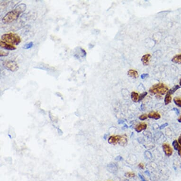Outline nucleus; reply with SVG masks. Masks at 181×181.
I'll use <instances>...</instances> for the list:
<instances>
[{"mask_svg": "<svg viewBox=\"0 0 181 181\" xmlns=\"http://www.w3.org/2000/svg\"><path fill=\"white\" fill-rule=\"evenodd\" d=\"M26 9V5L22 3L18 5L14 9L8 12L2 18L4 23H9L16 20L19 15L23 12Z\"/></svg>", "mask_w": 181, "mask_h": 181, "instance_id": "f257e3e1", "label": "nucleus"}, {"mask_svg": "<svg viewBox=\"0 0 181 181\" xmlns=\"http://www.w3.org/2000/svg\"><path fill=\"white\" fill-rule=\"evenodd\" d=\"M1 40L12 45H18L21 42V39L18 35L13 33H9L2 35Z\"/></svg>", "mask_w": 181, "mask_h": 181, "instance_id": "f03ea898", "label": "nucleus"}, {"mask_svg": "<svg viewBox=\"0 0 181 181\" xmlns=\"http://www.w3.org/2000/svg\"><path fill=\"white\" fill-rule=\"evenodd\" d=\"M168 90V88L166 85L163 83H158L152 86L149 89V91L153 94L164 95Z\"/></svg>", "mask_w": 181, "mask_h": 181, "instance_id": "7ed1b4c3", "label": "nucleus"}, {"mask_svg": "<svg viewBox=\"0 0 181 181\" xmlns=\"http://www.w3.org/2000/svg\"><path fill=\"white\" fill-rule=\"evenodd\" d=\"M3 65L5 69L11 72H16L18 69V64L12 60H9L5 61L3 63Z\"/></svg>", "mask_w": 181, "mask_h": 181, "instance_id": "20e7f679", "label": "nucleus"}, {"mask_svg": "<svg viewBox=\"0 0 181 181\" xmlns=\"http://www.w3.org/2000/svg\"><path fill=\"white\" fill-rule=\"evenodd\" d=\"M163 151L165 154L168 156H171L172 154V149L167 143H164L162 145Z\"/></svg>", "mask_w": 181, "mask_h": 181, "instance_id": "39448f33", "label": "nucleus"}, {"mask_svg": "<svg viewBox=\"0 0 181 181\" xmlns=\"http://www.w3.org/2000/svg\"><path fill=\"white\" fill-rule=\"evenodd\" d=\"M121 136L116 135V136H111L108 139V143L110 144L115 145L118 143Z\"/></svg>", "mask_w": 181, "mask_h": 181, "instance_id": "423d86ee", "label": "nucleus"}, {"mask_svg": "<svg viewBox=\"0 0 181 181\" xmlns=\"http://www.w3.org/2000/svg\"><path fill=\"white\" fill-rule=\"evenodd\" d=\"M0 46L1 47L9 50H14L16 49L14 45L7 43L1 40L0 41Z\"/></svg>", "mask_w": 181, "mask_h": 181, "instance_id": "0eeeda50", "label": "nucleus"}, {"mask_svg": "<svg viewBox=\"0 0 181 181\" xmlns=\"http://www.w3.org/2000/svg\"><path fill=\"white\" fill-rule=\"evenodd\" d=\"M147 128V124L145 123H140L138 124L135 127V130L139 133L143 130L146 129Z\"/></svg>", "mask_w": 181, "mask_h": 181, "instance_id": "6e6552de", "label": "nucleus"}, {"mask_svg": "<svg viewBox=\"0 0 181 181\" xmlns=\"http://www.w3.org/2000/svg\"><path fill=\"white\" fill-rule=\"evenodd\" d=\"M148 117L150 118L154 119L155 120L159 119L161 118V115L157 112L152 111L150 112L147 115Z\"/></svg>", "mask_w": 181, "mask_h": 181, "instance_id": "1a4fd4ad", "label": "nucleus"}, {"mask_svg": "<svg viewBox=\"0 0 181 181\" xmlns=\"http://www.w3.org/2000/svg\"><path fill=\"white\" fill-rule=\"evenodd\" d=\"M150 57H151V55L149 54H147L144 55L141 58V61L143 64L145 65H148L149 64Z\"/></svg>", "mask_w": 181, "mask_h": 181, "instance_id": "9d476101", "label": "nucleus"}, {"mask_svg": "<svg viewBox=\"0 0 181 181\" xmlns=\"http://www.w3.org/2000/svg\"><path fill=\"white\" fill-rule=\"evenodd\" d=\"M118 144L122 146H125L127 144V136L126 135H122L121 136V138L118 142Z\"/></svg>", "mask_w": 181, "mask_h": 181, "instance_id": "9b49d317", "label": "nucleus"}, {"mask_svg": "<svg viewBox=\"0 0 181 181\" xmlns=\"http://www.w3.org/2000/svg\"><path fill=\"white\" fill-rule=\"evenodd\" d=\"M127 74L129 76L134 78H137L138 77V72L136 70L133 69H130L128 70L127 72Z\"/></svg>", "mask_w": 181, "mask_h": 181, "instance_id": "f8f14e48", "label": "nucleus"}, {"mask_svg": "<svg viewBox=\"0 0 181 181\" xmlns=\"http://www.w3.org/2000/svg\"><path fill=\"white\" fill-rule=\"evenodd\" d=\"M172 61L175 63H181V54L175 55L172 58Z\"/></svg>", "mask_w": 181, "mask_h": 181, "instance_id": "ddd939ff", "label": "nucleus"}, {"mask_svg": "<svg viewBox=\"0 0 181 181\" xmlns=\"http://www.w3.org/2000/svg\"><path fill=\"white\" fill-rule=\"evenodd\" d=\"M131 97L132 100L135 102H136L138 101V99H139V95L135 91H133L131 93Z\"/></svg>", "mask_w": 181, "mask_h": 181, "instance_id": "4468645a", "label": "nucleus"}, {"mask_svg": "<svg viewBox=\"0 0 181 181\" xmlns=\"http://www.w3.org/2000/svg\"><path fill=\"white\" fill-rule=\"evenodd\" d=\"M171 100H172L171 95L167 93L166 95H165L164 100L165 105H168V104H169L171 102Z\"/></svg>", "mask_w": 181, "mask_h": 181, "instance_id": "2eb2a0df", "label": "nucleus"}, {"mask_svg": "<svg viewBox=\"0 0 181 181\" xmlns=\"http://www.w3.org/2000/svg\"><path fill=\"white\" fill-rule=\"evenodd\" d=\"M180 88V87L179 85H175L170 90H168V91H167V93L170 94V95H172L173 93H174L177 90H178Z\"/></svg>", "mask_w": 181, "mask_h": 181, "instance_id": "dca6fc26", "label": "nucleus"}, {"mask_svg": "<svg viewBox=\"0 0 181 181\" xmlns=\"http://www.w3.org/2000/svg\"><path fill=\"white\" fill-rule=\"evenodd\" d=\"M175 104L179 107H181V98L175 97L173 99Z\"/></svg>", "mask_w": 181, "mask_h": 181, "instance_id": "f3484780", "label": "nucleus"}, {"mask_svg": "<svg viewBox=\"0 0 181 181\" xmlns=\"http://www.w3.org/2000/svg\"><path fill=\"white\" fill-rule=\"evenodd\" d=\"M172 145L173 146V148L175 150H178L179 147V143L176 140H175L173 141L172 142Z\"/></svg>", "mask_w": 181, "mask_h": 181, "instance_id": "a211bd4d", "label": "nucleus"}, {"mask_svg": "<svg viewBox=\"0 0 181 181\" xmlns=\"http://www.w3.org/2000/svg\"><path fill=\"white\" fill-rule=\"evenodd\" d=\"M33 42H29V43H27V44H25V45L23 46V48L24 49H29V48H31V47L33 46Z\"/></svg>", "mask_w": 181, "mask_h": 181, "instance_id": "6ab92c4d", "label": "nucleus"}, {"mask_svg": "<svg viewBox=\"0 0 181 181\" xmlns=\"http://www.w3.org/2000/svg\"><path fill=\"white\" fill-rule=\"evenodd\" d=\"M147 92L145 91V92H144L142 93H141L139 95V99H138V101H140L141 100H142L143 99H144V98L147 95Z\"/></svg>", "mask_w": 181, "mask_h": 181, "instance_id": "aec40b11", "label": "nucleus"}, {"mask_svg": "<svg viewBox=\"0 0 181 181\" xmlns=\"http://www.w3.org/2000/svg\"><path fill=\"white\" fill-rule=\"evenodd\" d=\"M125 176L127 178H133L135 176V174L132 172H127L125 173Z\"/></svg>", "mask_w": 181, "mask_h": 181, "instance_id": "412c9836", "label": "nucleus"}, {"mask_svg": "<svg viewBox=\"0 0 181 181\" xmlns=\"http://www.w3.org/2000/svg\"><path fill=\"white\" fill-rule=\"evenodd\" d=\"M147 118H148L147 115L145 114H142L141 116H140L139 117V119L141 120H144L146 119Z\"/></svg>", "mask_w": 181, "mask_h": 181, "instance_id": "4be33fe9", "label": "nucleus"}, {"mask_svg": "<svg viewBox=\"0 0 181 181\" xmlns=\"http://www.w3.org/2000/svg\"><path fill=\"white\" fill-rule=\"evenodd\" d=\"M8 54H9V52H8L0 51V56H6Z\"/></svg>", "mask_w": 181, "mask_h": 181, "instance_id": "5701e85b", "label": "nucleus"}, {"mask_svg": "<svg viewBox=\"0 0 181 181\" xmlns=\"http://www.w3.org/2000/svg\"><path fill=\"white\" fill-rule=\"evenodd\" d=\"M168 125V124L167 123H164V124H162L161 126H160V129H163V128H164L165 127H166V126H167Z\"/></svg>", "mask_w": 181, "mask_h": 181, "instance_id": "b1692460", "label": "nucleus"}, {"mask_svg": "<svg viewBox=\"0 0 181 181\" xmlns=\"http://www.w3.org/2000/svg\"><path fill=\"white\" fill-rule=\"evenodd\" d=\"M138 167L140 168H141V169H144V164H143L142 163H139L138 164Z\"/></svg>", "mask_w": 181, "mask_h": 181, "instance_id": "393cba45", "label": "nucleus"}, {"mask_svg": "<svg viewBox=\"0 0 181 181\" xmlns=\"http://www.w3.org/2000/svg\"><path fill=\"white\" fill-rule=\"evenodd\" d=\"M147 76H148V74L144 73V74H143L141 75V77L142 79H144V78H145V77H146Z\"/></svg>", "mask_w": 181, "mask_h": 181, "instance_id": "a878e982", "label": "nucleus"}, {"mask_svg": "<svg viewBox=\"0 0 181 181\" xmlns=\"http://www.w3.org/2000/svg\"><path fill=\"white\" fill-rule=\"evenodd\" d=\"M178 154H179V155L180 156L181 158V146H179L178 149Z\"/></svg>", "mask_w": 181, "mask_h": 181, "instance_id": "bb28decb", "label": "nucleus"}, {"mask_svg": "<svg viewBox=\"0 0 181 181\" xmlns=\"http://www.w3.org/2000/svg\"><path fill=\"white\" fill-rule=\"evenodd\" d=\"M138 175H139L140 178L141 179V180H142V181H146V180L145 179V178H144V177H143V176H142V175H141L140 174H139Z\"/></svg>", "mask_w": 181, "mask_h": 181, "instance_id": "cd10ccee", "label": "nucleus"}, {"mask_svg": "<svg viewBox=\"0 0 181 181\" xmlns=\"http://www.w3.org/2000/svg\"><path fill=\"white\" fill-rule=\"evenodd\" d=\"M178 143L181 145V135L178 138Z\"/></svg>", "mask_w": 181, "mask_h": 181, "instance_id": "c85d7f7f", "label": "nucleus"}, {"mask_svg": "<svg viewBox=\"0 0 181 181\" xmlns=\"http://www.w3.org/2000/svg\"><path fill=\"white\" fill-rule=\"evenodd\" d=\"M178 121H179V122L181 123V117H180L178 118Z\"/></svg>", "mask_w": 181, "mask_h": 181, "instance_id": "c756f323", "label": "nucleus"}, {"mask_svg": "<svg viewBox=\"0 0 181 181\" xmlns=\"http://www.w3.org/2000/svg\"><path fill=\"white\" fill-rule=\"evenodd\" d=\"M180 85L181 86V78L180 81Z\"/></svg>", "mask_w": 181, "mask_h": 181, "instance_id": "7c9ffc66", "label": "nucleus"}]
</instances>
